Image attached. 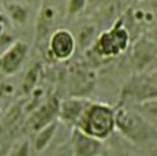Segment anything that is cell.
Wrapping results in <instances>:
<instances>
[{"mask_svg": "<svg viewBox=\"0 0 157 156\" xmlns=\"http://www.w3.org/2000/svg\"><path fill=\"white\" fill-rule=\"evenodd\" d=\"M77 127L94 138L107 140L116 129V110L104 103H90Z\"/></svg>", "mask_w": 157, "mask_h": 156, "instance_id": "6da1fadb", "label": "cell"}, {"mask_svg": "<svg viewBox=\"0 0 157 156\" xmlns=\"http://www.w3.org/2000/svg\"><path fill=\"white\" fill-rule=\"evenodd\" d=\"M116 129L132 144H146L156 136V129L142 115L135 111L120 107L116 110Z\"/></svg>", "mask_w": 157, "mask_h": 156, "instance_id": "7a4b0ae2", "label": "cell"}, {"mask_svg": "<svg viewBox=\"0 0 157 156\" xmlns=\"http://www.w3.org/2000/svg\"><path fill=\"white\" fill-rule=\"evenodd\" d=\"M130 33L122 21H117L108 30L102 32L94 41V52L100 58H113L127 49Z\"/></svg>", "mask_w": 157, "mask_h": 156, "instance_id": "3957f363", "label": "cell"}, {"mask_svg": "<svg viewBox=\"0 0 157 156\" xmlns=\"http://www.w3.org/2000/svg\"><path fill=\"white\" fill-rule=\"evenodd\" d=\"M59 110L60 100L56 96H51L30 112L25 125H23V129L29 134L37 133L43 127L59 119Z\"/></svg>", "mask_w": 157, "mask_h": 156, "instance_id": "277c9868", "label": "cell"}, {"mask_svg": "<svg viewBox=\"0 0 157 156\" xmlns=\"http://www.w3.org/2000/svg\"><path fill=\"white\" fill-rule=\"evenodd\" d=\"M48 51L55 60L66 62L71 59L77 49V38L68 29H56L48 40Z\"/></svg>", "mask_w": 157, "mask_h": 156, "instance_id": "5b68a950", "label": "cell"}, {"mask_svg": "<svg viewBox=\"0 0 157 156\" xmlns=\"http://www.w3.org/2000/svg\"><path fill=\"white\" fill-rule=\"evenodd\" d=\"M29 55V45L25 41H14L0 55V71L4 76H15L25 64Z\"/></svg>", "mask_w": 157, "mask_h": 156, "instance_id": "8992f818", "label": "cell"}, {"mask_svg": "<svg viewBox=\"0 0 157 156\" xmlns=\"http://www.w3.org/2000/svg\"><path fill=\"white\" fill-rule=\"evenodd\" d=\"M70 146L72 156H98L102 154V141L83 133L78 127L71 130Z\"/></svg>", "mask_w": 157, "mask_h": 156, "instance_id": "52a82bcc", "label": "cell"}, {"mask_svg": "<svg viewBox=\"0 0 157 156\" xmlns=\"http://www.w3.org/2000/svg\"><path fill=\"white\" fill-rule=\"evenodd\" d=\"M90 103H92L90 100L85 97H78V96L60 100L59 121L72 127H77Z\"/></svg>", "mask_w": 157, "mask_h": 156, "instance_id": "ba28073f", "label": "cell"}, {"mask_svg": "<svg viewBox=\"0 0 157 156\" xmlns=\"http://www.w3.org/2000/svg\"><path fill=\"white\" fill-rule=\"evenodd\" d=\"M56 18V10L53 7L52 3H44L43 7L40 8V13L37 17V22H36V43L43 44L49 40L51 34H52V28L55 23Z\"/></svg>", "mask_w": 157, "mask_h": 156, "instance_id": "9c48e42d", "label": "cell"}, {"mask_svg": "<svg viewBox=\"0 0 157 156\" xmlns=\"http://www.w3.org/2000/svg\"><path fill=\"white\" fill-rule=\"evenodd\" d=\"M156 56H157V47L147 38H141V40H138L135 43L134 49H132V55H131L132 66L135 67L137 71H141L155 60Z\"/></svg>", "mask_w": 157, "mask_h": 156, "instance_id": "30bf717a", "label": "cell"}, {"mask_svg": "<svg viewBox=\"0 0 157 156\" xmlns=\"http://www.w3.org/2000/svg\"><path fill=\"white\" fill-rule=\"evenodd\" d=\"M59 119L48 126L43 127L41 130H38L37 133H34V138H33V148L36 152H43L48 146L51 145V142L55 138L57 129H59Z\"/></svg>", "mask_w": 157, "mask_h": 156, "instance_id": "8fae6325", "label": "cell"}, {"mask_svg": "<svg viewBox=\"0 0 157 156\" xmlns=\"http://www.w3.org/2000/svg\"><path fill=\"white\" fill-rule=\"evenodd\" d=\"M6 11H7L8 19L14 25H25L29 18V10L23 3L21 2H7L6 3Z\"/></svg>", "mask_w": 157, "mask_h": 156, "instance_id": "7c38bea8", "label": "cell"}, {"mask_svg": "<svg viewBox=\"0 0 157 156\" xmlns=\"http://www.w3.org/2000/svg\"><path fill=\"white\" fill-rule=\"evenodd\" d=\"M41 71L43 67L41 64L36 63L32 67L26 71L25 77H23V82H22V92L25 95H32L34 92V89L37 88L38 82H40V77H41Z\"/></svg>", "mask_w": 157, "mask_h": 156, "instance_id": "4fadbf2b", "label": "cell"}, {"mask_svg": "<svg viewBox=\"0 0 157 156\" xmlns=\"http://www.w3.org/2000/svg\"><path fill=\"white\" fill-rule=\"evenodd\" d=\"M30 148H32V144L28 138L18 140L11 146L8 156H30Z\"/></svg>", "mask_w": 157, "mask_h": 156, "instance_id": "5bb4252c", "label": "cell"}, {"mask_svg": "<svg viewBox=\"0 0 157 156\" xmlns=\"http://www.w3.org/2000/svg\"><path fill=\"white\" fill-rule=\"evenodd\" d=\"M87 10V0H67V15L77 17Z\"/></svg>", "mask_w": 157, "mask_h": 156, "instance_id": "9a60e30c", "label": "cell"}, {"mask_svg": "<svg viewBox=\"0 0 157 156\" xmlns=\"http://www.w3.org/2000/svg\"><path fill=\"white\" fill-rule=\"evenodd\" d=\"M53 156H72L71 146H70V145H66V146H63V148L57 149Z\"/></svg>", "mask_w": 157, "mask_h": 156, "instance_id": "2e32d148", "label": "cell"}, {"mask_svg": "<svg viewBox=\"0 0 157 156\" xmlns=\"http://www.w3.org/2000/svg\"><path fill=\"white\" fill-rule=\"evenodd\" d=\"M107 2V0H87V8H92V10H94V8H98L101 7L104 3Z\"/></svg>", "mask_w": 157, "mask_h": 156, "instance_id": "e0dca14e", "label": "cell"}, {"mask_svg": "<svg viewBox=\"0 0 157 156\" xmlns=\"http://www.w3.org/2000/svg\"><path fill=\"white\" fill-rule=\"evenodd\" d=\"M150 156H157V145L152 149V152H150Z\"/></svg>", "mask_w": 157, "mask_h": 156, "instance_id": "ac0fdd59", "label": "cell"}, {"mask_svg": "<svg viewBox=\"0 0 157 156\" xmlns=\"http://www.w3.org/2000/svg\"><path fill=\"white\" fill-rule=\"evenodd\" d=\"M2 119H3V116H2V112H0V126H2Z\"/></svg>", "mask_w": 157, "mask_h": 156, "instance_id": "d6986e66", "label": "cell"}, {"mask_svg": "<svg viewBox=\"0 0 157 156\" xmlns=\"http://www.w3.org/2000/svg\"><path fill=\"white\" fill-rule=\"evenodd\" d=\"M98 156H102V155H98Z\"/></svg>", "mask_w": 157, "mask_h": 156, "instance_id": "ffe728a7", "label": "cell"}, {"mask_svg": "<svg viewBox=\"0 0 157 156\" xmlns=\"http://www.w3.org/2000/svg\"><path fill=\"white\" fill-rule=\"evenodd\" d=\"M0 2H2V0H0Z\"/></svg>", "mask_w": 157, "mask_h": 156, "instance_id": "44dd1931", "label": "cell"}]
</instances>
